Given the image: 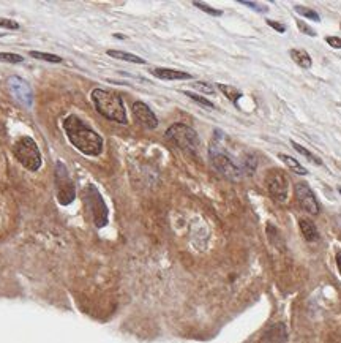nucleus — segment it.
<instances>
[{
    "label": "nucleus",
    "mask_w": 341,
    "mask_h": 343,
    "mask_svg": "<svg viewBox=\"0 0 341 343\" xmlns=\"http://www.w3.org/2000/svg\"><path fill=\"white\" fill-rule=\"evenodd\" d=\"M166 138L185 152H190V153H197L199 152L201 139H199L197 133L193 128H190L188 125H183V123H174V125H170L167 128Z\"/></svg>",
    "instance_id": "nucleus-5"
},
{
    "label": "nucleus",
    "mask_w": 341,
    "mask_h": 343,
    "mask_svg": "<svg viewBox=\"0 0 341 343\" xmlns=\"http://www.w3.org/2000/svg\"><path fill=\"white\" fill-rule=\"evenodd\" d=\"M4 35H5V34H0V37H4Z\"/></svg>",
    "instance_id": "nucleus-33"
},
{
    "label": "nucleus",
    "mask_w": 341,
    "mask_h": 343,
    "mask_svg": "<svg viewBox=\"0 0 341 343\" xmlns=\"http://www.w3.org/2000/svg\"><path fill=\"white\" fill-rule=\"evenodd\" d=\"M10 89L13 92V95L16 97L22 104H25L27 108L32 106V103H34V92H32V89H30V86L24 80H21V77H18V76L11 77V80H10Z\"/></svg>",
    "instance_id": "nucleus-11"
},
{
    "label": "nucleus",
    "mask_w": 341,
    "mask_h": 343,
    "mask_svg": "<svg viewBox=\"0 0 341 343\" xmlns=\"http://www.w3.org/2000/svg\"><path fill=\"white\" fill-rule=\"evenodd\" d=\"M68 141L87 157H98L103 150V139L101 136L92 130L89 125L74 114H70L62 122Z\"/></svg>",
    "instance_id": "nucleus-1"
},
{
    "label": "nucleus",
    "mask_w": 341,
    "mask_h": 343,
    "mask_svg": "<svg viewBox=\"0 0 341 343\" xmlns=\"http://www.w3.org/2000/svg\"><path fill=\"white\" fill-rule=\"evenodd\" d=\"M55 189H57V199L62 206L71 204L73 199L76 198L74 183L68 174L67 166L62 162H57L55 165Z\"/></svg>",
    "instance_id": "nucleus-7"
},
{
    "label": "nucleus",
    "mask_w": 341,
    "mask_h": 343,
    "mask_svg": "<svg viewBox=\"0 0 341 343\" xmlns=\"http://www.w3.org/2000/svg\"><path fill=\"white\" fill-rule=\"evenodd\" d=\"M294 193H296V199L299 204L311 215H318L321 207H319V202L316 199V195L313 193V190L309 189L308 183H303V182H299L294 187Z\"/></svg>",
    "instance_id": "nucleus-9"
},
{
    "label": "nucleus",
    "mask_w": 341,
    "mask_h": 343,
    "mask_svg": "<svg viewBox=\"0 0 341 343\" xmlns=\"http://www.w3.org/2000/svg\"><path fill=\"white\" fill-rule=\"evenodd\" d=\"M278 159H281L285 163H286V166L291 169V171H294L296 174H300V176H306L308 174V169L306 168H303L296 159L294 157H291V155H286V153H280L278 155Z\"/></svg>",
    "instance_id": "nucleus-16"
},
{
    "label": "nucleus",
    "mask_w": 341,
    "mask_h": 343,
    "mask_svg": "<svg viewBox=\"0 0 341 343\" xmlns=\"http://www.w3.org/2000/svg\"><path fill=\"white\" fill-rule=\"evenodd\" d=\"M218 89L224 93V95L232 101V103H237V100L242 97V92H239L236 87H232V86H226V84H218Z\"/></svg>",
    "instance_id": "nucleus-19"
},
{
    "label": "nucleus",
    "mask_w": 341,
    "mask_h": 343,
    "mask_svg": "<svg viewBox=\"0 0 341 343\" xmlns=\"http://www.w3.org/2000/svg\"><path fill=\"white\" fill-rule=\"evenodd\" d=\"M288 327L283 323H275L269 326L261 337V343H286Z\"/></svg>",
    "instance_id": "nucleus-12"
},
{
    "label": "nucleus",
    "mask_w": 341,
    "mask_h": 343,
    "mask_svg": "<svg viewBox=\"0 0 341 343\" xmlns=\"http://www.w3.org/2000/svg\"><path fill=\"white\" fill-rule=\"evenodd\" d=\"M339 25H341V24H339Z\"/></svg>",
    "instance_id": "nucleus-34"
},
{
    "label": "nucleus",
    "mask_w": 341,
    "mask_h": 343,
    "mask_svg": "<svg viewBox=\"0 0 341 343\" xmlns=\"http://www.w3.org/2000/svg\"><path fill=\"white\" fill-rule=\"evenodd\" d=\"M338 192H339V193H341V187H338Z\"/></svg>",
    "instance_id": "nucleus-32"
},
{
    "label": "nucleus",
    "mask_w": 341,
    "mask_h": 343,
    "mask_svg": "<svg viewBox=\"0 0 341 343\" xmlns=\"http://www.w3.org/2000/svg\"><path fill=\"white\" fill-rule=\"evenodd\" d=\"M13 153L16 160L29 171H38L41 166V152L30 136H21L13 144Z\"/></svg>",
    "instance_id": "nucleus-4"
},
{
    "label": "nucleus",
    "mask_w": 341,
    "mask_h": 343,
    "mask_svg": "<svg viewBox=\"0 0 341 343\" xmlns=\"http://www.w3.org/2000/svg\"><path fill=\"white\" fill-rule=\"evenodd\" d=\"M291 146H292L294 149H296V150H297V152H299L300 155H303V157H305L306 160H309V162H311V163H316V165H322V160H321V159L318 157V155L311 153V152H309L308 149H305L303 146H300L299 143L292 141V139H291Z\"/></svg>",
    "instance_id": "nucleus-18"
},
{
    "label": "nucleus",
    "mask_w": 341,
    "mask_h": 343,
    "mask_svg": "<svg viewBox=\"0 0 341 343\" xmlns=\"http://www.w3.org/2000/svg\"><path fill=\"white\" fill-rule=\"evenodd\" d=\"M296 11L300 14V16H303V18H308V19L316 21V22H319V21H321L319 14H318L313 8H308V7H300V5H297V7H296Z\"/></svg>",
    "instance_id": "nucleus-20"
},
{
    "label": "nucleus",
    "mask_w": 341,
    "mask_h": 343,
    "mask_svg": "<svg viewBox=\"0 0 341 343\" xmlns=\"http://www.w3.org/2000/svg\"><path fill=\"white\" fill-rule=\"evenodd\" d=\"M150 73L163 81H182V80H191V74L180 71V70H173V68H153Z\"/></svg>",
    "instance_id": "nucleus-13"
},
{
    "label": "nucleus",
    "mask_w": 341,
    "mask_h": 343,
    "mask_svg": "<svg viewBox=\"0 0 341 343\" xmlns=\"http://www.w3.org/2000/svg\"><path fill=\"white\" fill-rule=\"evenodd\" d=\"M297 27L302 30L303 34H306V35H309V37H316V34H315V30L309 27L306 22H303V21H297Z\"/></svg>",
    "instance_id": "nucleus-27"
},
{
    "label": "nucleus",
    "mask_w": 341,
    "mask_h": 343,
    "mask_svg": "<svg viewBox=\"0 0 341 343\" xmlns=\"http://www.w3.org/2000/svg\"><path fill=\"white\" fill-rule=\"evenodd\" d=\"M267 24H269L272 29H275L276 32H280V34H283L285 30H286V25H283V24H280V22H275V21H270V19H269Z\"/></svg>",
    "instance_id": "nucleus-30"
},
{
    "label": "nucleus",
    "mask_w": 341,
    "mask_h": 343,
    "mask_svg": "<svg viewBox=\"0 0 341 343\" xmlns=\"http://www.w3.org/2000/svg\"><path fill=\"white\" fill-rule=\"evenodd\" d=\"M209 155H210V160H212V165L215 166V169H218L223 176L237 180V179L243 177V174H246L243 165L236 163V160L220 146L218 141H215L210 146Z\"/></svg>",
    "instance_id": "nucleus-3"
},
{
    "label": "nucleus",
    "mask_w": 341,
    "mask_h": 343,
    "mask_svg": "<svg viewBox=\"0 0 341 343\" xmlns=\"http://www.w3.org/2000/svg\"><path fill=\"white\" fill-rule=\"evenodd\" d=\"M183 93H185V95H187V97H190L193 101H196L197 104H203V106H206V108H213V106H215L212 101H209L207 98L197 95V93H193V92H188V90H185Z\"/></svg>",
    "instance_id": "nucleus-22"
},
{
    "label": "nucleus",
    "mask_w": 341,
    "mask_h": 343,
    "mask_svg": "<svg viewBox=\"0 0 341 343\" xmlns=\"http://www.w3.org/2000/svg\"><path fill=\"white\" fill-rule=\"evenodd\" d=\"M336 268H338V272L341 275V253H336Z\"/></svg>",
    "instance_id": "nucleus-31"
},
{
    "label": "nucleus",
    "mask_w": 341,
    "mask_h": 343,
    "mask_svg": "<svg viewBox=\"0 0 341 343\" xmlns=\"http://www.w3.org/2000/svg\"><path fill=\"white\" fill-rule=\"evenodd\" d=\"M193 87H194L196 90H199V92L207 93V95H212V93H215V87H212V86L207 84V83H201V81H197V83H193Z\"/></svg>",
    "instance_id": "nucleus-25"
},
{
    "label": "nucleus",
    "mask_w": 341,
    "mask_h": 343,
    "mask_svg": "<svg viewBox=\"0 0 341 343\" xmlns=\"http://www.w3.org/2000/svg\"><path fill=\"white\" fill-rule=\"evenodd\" d=\"M240 4L245 5V7H250L251 10H254V11H258V13H267V11H269L267 7L259 5L258 2H248V0H240Z\"/></svg>",
    "instance_id": "nucleus-26"
},
{
    "label": "nucleus",
    "mask_w": 341,
    "mask_h": 343,
    "mask_svg": "<svg viewBox=\"0 0 341 343\" xmlns=\"http://www.w3.org/2000/svg\"><path fill=\"white\" fill-rule=\"evenodd\" d=\"M299 228H300V232L305 241L308 242H315L319 239V232H318V228L315 226V223L311 220H308V218H300L299 220Z\"/></svg>",
    "instance_id": "nucleus-14"
},
{
    "label": "nucleus",
    "mask_w": 341,
    "mask_h": 343,
    "mask_svg": "<svg viewBox=\"0 0 341 343\" xmlns=\"http://www.w3.org/2000/svg\"><path fill=\"white\" fill-rule=\"evenodd\" d=\"M0 27H5V29H10V30H18L19 24L16 21H11V19H0Z\"/></svg>",
    "instance_id": "nucleus-28"
},
{
    "label": "nucleus",
    "mask_w": 341,
    "mask_h": 343,
    "mask_svg": "<svg viewBox=\"0 0 341 343\" xmlns=\"http://www.w3.org/2000/svg\"><path fill=\"white\" fill-rule=\"evenodd\" d=\"M0 60L2 62H8V64H21L24 60L22 56L19 54H11V52H0Z\"/></svg>",
    "instance_id": "nucleus-24"
},
{
    "label": "nucleus",
    "mask_w": 341,
    "mask_h": 343,
    "mask_svg": "<svg viewBox=\"0 0 341 343\" xmlns=\"http://www.w3.org/2000/svg\"><path fill=\"white\" fill-rule=\"evenodd\" d=\"M90 97L97 108V111L101 116H104L106 119L117 122V123L128 122L123 101L119 95H116V93H112L109 90H104V89H94L90 93Z\"/></svg>",
    "instance_id": "nucleus-2"
},
{
    "label": "nucleus",
    "mask_w": 341,
    "mask_h": 343,
    "mask_svg": "<svg viewBox=\"0 0 341 343\" xmlns=\"http://www.w3.org/2000/svg\"><path fill=\"white\" fill-rule=\"evenodd\" d=\"M289 56H291L292 60L296 62V64H297L299 67H302V68H311V65H313L311 57H309V54H308L305 49H297V48H294V49L289 51Z\"/></svg>",
    "instance_id": "nucleus-15"
},
{
    "label": "nucleus",
    "mask_w": 341,
    "mask_h": 343,
    "mask_svg": "<svg viewBox=\"0 0 341 343\" xmlns=\"http://www.w3.org/2000/svg\"><path fill=\"white\" fill-rule=\"evenodd\" d=\"M107 56H111L114 59H119V60H125V62H133V64H139V65H144L146 60L141 59L139 56H134L131 52H125V51H116V49H109L107 51Z\"/></svg>",
    "instance_id": "nucleus-17"
},
{
    "label": "nucleus",
    "mask_w": 341,
    "mask_h": 343,
    "mask_svg": "<svg viewBox=\"0 0 341 343\" xmlns=\"http://www.w3.org/2000/svg\"><path fill=\"white\" fill-rule=\"evenodd\" d=\"M193 5L197 7L201 11H204V13L210 14V16H221V14H223L221 10H215V8H212V7H209L207 4H203V2H193Z\"/></svg>",
    "instance_id": "nucleus-23"
},
{
    "label": "nucleus",
    "mask_w": 341,
    "mask_h": 343,
    "mask_svg": "<svg viewBox=\"0 0 341 343\" xmlns=\"http://www.w3.org/2000/svg\"><path fill=\"white\" fill-rule=\"evenodd\" d=\"M325 41H327L329 46H332V48L341 49V38L339 37H327V38H325Z\"/></svg>",
    "instance_id": "nucleus-29"
},
{
    "label": "nucleus",
    "mask_w": 341,
    "mask_h": 343,
    "mask_svg": "<svg viewBox=\"0 0 341 343\" xmlns=\"http://www.w3.org/2000/svg\"><path fill=\"white\" fill-rule=\"evenodd\" d=\"M266 185L269 195L276 202H286L288 192H289V182L281 169H272L266 177Z\"/></svg>",
    "instance_id": "nucleus-8"
},
{
    "label": "nucleus",
    "mask_w": 341,
    "mask_h": 343,
    "mask_svg": "<svg viewBox=\"0 0 341 343\" xmlns=\"http://www.w3.org/2000/svg\"><path fill=\"white\" fill-rule=\"evenodd\" d=\"M29 54L32 56V57H35V59H41V60H46V62H52V64H60V62H62V57H59L55 54L40 52V51H30Z\"/></svg>",
    "instance_id": "nucleus-21"
},
{
    "label": "nucleus",
    "mask_w": 341,
    "mask_h": 343,
    "mask_svg": "<svg viewBox=\"0 0 341 343\" xmlns=\"http://www.w3.org/2000/svg\"><path fill=\"white\" fill-rule=\"evenodd\" d=\"M84 201L92 212V218L97 228H103L107 225V207L103 201L101 193L95 185H89L84 190Z\"/></svg>",
    "instance_id": "nucleus-6"
},
{
    "label": "nucleus",
    "mask_w": 341,
    "mask_h": 343,
    "mask_svg": "<svg viewBox=\"0 0 341 343\" xmlns=\"http://www.w3.org/2000/svg\"><path fill=\"white\" fill-rule=\"evenodd\" d=\"M131 111H133L134 119L139 123H141L143 127H146L149 130H153V128L158 127V119H157V116L153 114V111H152V109L146 103H143V101L133 103Z\"/></svg>",
    "instance_id": "nucleus-10"
}]
</instances>
